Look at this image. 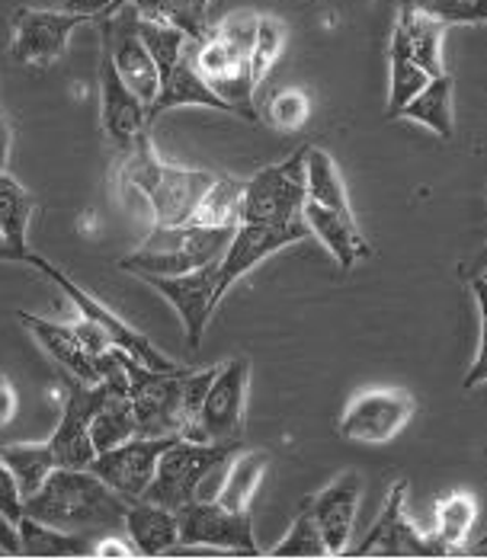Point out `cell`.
<instances>
[{
  "instance_id": "277c9868",
  "label": "cell",
  "mask_w": 487,
  "mask_h": 560,
  "mask_svg": "<svg viewBox=\"0 0 487 560\" xmlns=\"http://www.w3.org/2000/svg\"><path fill=\"white\" fill-rule=\"evenodd\" d=\"M241 452V442H196V439H174L171 448L161 455L158 471L151 487L144 490L141 500L167 506V510H183L199 497L202 480L216 468L228 465Z\"/></svg>"
},
{
  "instance_id": "f546056e",
  "label": "cell",
  "mask_w": 487,
  "mask_h": 560,
  "mask_svg": "<svg viewBox=\"0 0 487 560\" xmlns=\"http://www.w3.org/2000/svg\"><path fill=\"white\" fill-rule=\"evenodd\" d=\"M401 119H410L424 129L437 131L443 141H449L455 135V116H452V78L440 74L430 78V84L424 86L404 109Z\"/></svg>"
},
{
  "instance_id": "836d02e7",
  "label": "cell",
  "mask_w": 487,
  "mask_h": 560,
  "mask_svg": "<svg viewBox=\"0 0 487 560\" xmlns=\"http://www.w3.org/2000/svg\"><path fill=\"white\" fill-rule=\"evenodd\" d=\"M305 189H309V202L327 206V209H350V196H347L340 167L321 148H305Z\"/></svg>"
},
{
  "instance_id": "484cf974",
  "label": "cell",
  "mask_w": 487,
  "mask_h": 560,
  "mask_svg": "<svg viewBox=\"0 0 487 560\" xmlns=\"http://www.w3.org/2000/svg\"><path fill=\"white\" fill-rule=\"evenodd\" d=\"M36 196L13 176L0 171V231L16 250V262L30 254V221L36 215Z\"/></svg>"
},
{
  "instance_id": "6da1fadb",
  "label": "cell",
  "mask_w": 487,
  "mask_h": 560,
  "mask_svg": "<svg viewBox=\"0 0 487 560\" xmlns=\"http://www.w3.org/2000/svg\"><path fill=\"white\" fill-rule=\"evenodd\" d=\"M126 510L129 500L106 487L90 468H55L43 487L23 500V516L78 535L126 528Z\"/></svg>"
},
{
  "instance_id": "52a82bcc",
  "label": "cell",
  "mask_w": 487,
  "mask_h": 560,
  "mask_svg": "<svg viewBox=\"0 0 487 560\" xmlns=\"http://www.w3.org/2000/svg\"><path fill=\"white\" fill-rule=\"evenodd\" d=\"M123 369L129 375L135 427L138 435H186V410H183V375L179 372H154L144 369L129 352H123Z\"/></svg>"
},
{
  "instance_id": "8fae6325",
  "label": "cell",
  "mask_w": 487,
  "mask_h": 560,
  "mask_svg": "<svg viewBox=\"0 0 487 560\" xmlns=\"http://www.w3.org/2000/svg\"><path fill=\"white\" fill-rule=\"evenodd\" d=\"M177 518L183 545H206V548L237 555V558L260 555L251 513L228 510L219 500H193L183 510H177Z\"/></svg>"
},
{
  "instance_id": "f6af8a7d",
  "label": "cell",
  "mask_w": 487,
  "mask_h": 560,
  "mask_svg": "<svg viewBox=\"0 0 487 560\" xmlns=\"http://www.w3.org/2000/svg\"><path fill=\"white\" fill-rule=\"evenodd\" d=\"M16 417V390L0 375V430Z\"/></svg>"
},
{
  "instance_id": "44dd1931",
  "label": "cell",
  "mask_w": 487,
  "mask_h": 560,
  "mask_svg": "<svg viewBox=\"0 0 487 560\" xmlns=\"http://www.w3.org/2000/svg\"><path fill=\"white\" fill-rule=\"evenodd\" d=\"M359 500H362V477L347 471L337 480H331L309 503L314 522L321 528V538L327 545V558H344L350 551Z\"/></svg>"
},
{
  "instance_id": "2e32d148",
  "label": "cell",
  "mask_w": 487,
  "mask_h": 560,
  "mask_svg": "<svg viewBox=\"0 0 487 560\" xmlns=\"http://www.w3.org/2000/svg\"><path fill=\"white\" fill-rule=\"evenodd\" d=\"M311 228L305 218L289 221V224H237L234 237L219 259V302L228 295V289L234 282H241L247 272H254L266 257L309 241Z\"/></svg>"
},
{
  "instance_id": "c3c4849f",
  "label": "cell",
  "mask_w": 487,
  "mask_h": 560,
  "mask_svg": "<svg viewBox=\"0 0 487 560\" xmlns=\"http://www.w3.org/2000/svg\"><path fill=\"white\" fill-rule=\"evenodd\" d=\"M0 259H16V250L10 247V241L3 237V231H0Z\"/></svg>"
},
{
  "instance_id": "74e56055",
  "label": "cell",
  "mask_w": 487,
  "mask_h": 560,
  "mask_svg": "<svg viewBox=\"0 0 487 560\" xmlns=\"http://www.w3.org/2000/svg\"><path fill=\"white\" fill-rule=\"evenodd\" d=\"M282 45H286V26L276 16H260L257 36H254V48H251V71H254V86L257 90L269 78V71H273Z\"/></svg>"
},
{
  "instance_id": "d6986e66",
  "label": "cell",
  "mask_w": 487,
  "mask_h": 560,
  "mask_svg": "<svg viewBox=\"0 0 487 560\" xmlns=\"http://www.w3.org/2000/svg\"><path fill=\"white\" fill-rule=\"evenodd\" d=\"M103 397H106V382L84 385V382L71 378L61 420H58L55 432L48 435V445L55 452L58 468H90V462L96 458V448L90 442V423H93Z\"/></svg>"
},
{
  "instance_id": "30bf717a",
  "label": "cell",
  "mask_w": 487,
  "mask_h": 560,
  "mask_svg": "<svg viewBox=\"0 0 487 560\" xmlns=\"http://www.w3.org/2000/svg\"><path fill=\"white\" fill-rule=\"evenodd\" d=\"M247 385H251V359L231 355L202 400L196 420L199 442H241L244 413H247Z\"/></svg>"
},
{
  "instance_id": "60d3db41",
  "label": "cell",
  "mask_w": 487,
  "mask_h": 560,
  "mask_svg": "<svg viewBox=\"0 0 487 560\" xmlns=\"http://www.w3.org/2000/svg\"><path fill=\"white\" fill-rule=\"evenodd\" d=\"M119 3H126V0H55V10L78 13V16H88V20H100L106 13H113Z\"/></svg>"
},
{
  "instance_id": "7dc6e473",
  "label": "cell",
  "mask_w": 487,
  "mask_h": 560,
  "mask_svg": "<svg viewBox=\"0 0 487 560\" xmlns=\"http://www.w3.org/2000/svg\"><path fill=\"white\" fill-rule=\"evenodd\" d=\"M485 269H487V241H485V247L478 250V257L472 259V272H475V276H482Z\"/></svg>"
},
{
  "instance_id": "4fadbf2b",
  "label": "cell",
  "mask_w": 487,
  "mask_h": 560,
  "mask_svg": "<svg viewBox=\"0 0 487 560\" xmlns=\"http://www.w3.org/2000/svg\"><path fill=\"white\" fill-rule=\"evenodd\" d=\"M141 282H148L164 302L174 304L183 334H186V346L199 349L212 314L222 304L219 302V259L183 276H144Z\"/></svg>"
},
{
  "instance_id": "681fc988",
  "label": "cell",
  "mask_w": 487,
  "mask_h": 560,
  "mask_svg": "<svg viewBox=\"0 0 487 560\" xmlns=\"http://www.w3.org/2000/svg\"><path fill=\"white\" fill-rule=\"evenodd\" d=\"M482 279H485V282H487V269H485V272H482Z\"/></svg>"
},
{
  "instance_id": "cb8c5ba5",
  "label": "cell",
  "mask_w": 487,
  "mask_h": 560,
  "mask_svg": "<svg viewBox=\"0 0 487 560\" xmlns=\"http://www.w3.org/2000/svg\"><path fill=\"white\" fill-rule=\"evenodd\" d=\"M445 23H440L437 16H430L427 10H420L414 0H404L398 13V26H395V39H398L407 55L430 74V78H440L445 74L443 61V36Z\"/></svg>"
},
{
  "instance_id": "9a60e30c",
  "label": "cell",
  "mask_w": 487,
  "mask_h": 560,
  "mask_svg": "<svg viewBox=\"0 0 487 560\" xmlns=\"http://www.w3.org/2000/svg\"><path fill=\"white\" fill-rule=\"evenodd\" d=\"M90 23L88 16L65 13V10H43V7H20L13 10L10 30V51L20 65L30 68H48L61 58L78 26Z\"/></svg>"
},
{
  "instance_id": "ffe728a7",
  "label": "cell",
  "mask_w": 487,
  "mask_h": 560,
  "mask_svg": "<svg viewBox=\"0 0 487 560\" xmlns=\"http://www.w3.org/2000/svg\"><path fill=\"white\" fill-rule=\"evenodd\" d=\"M16 320L33 334V340L43 346L45 352H48L74 382L100 385V382L106 378V365H109V352H113V349H109L106 355H96L74 324H58V320L36 317V314H26V311H20Z\"/></svg>"
},
{
  "instance_id": "f1b7e54d",
  "label": "cell",
  "mask_w": 487,
  "mask_h": 560,
  "mask_svg": "<svg viewBox=\"0 0 487 560\" xmlns=\"http://www.w3.org/2000/svg\"><path fill=\"white\" fill-rule=\"evenodd\" d=\"M266 468H269V455L266 452H237L219 477V487H216V500L228 506V510H237V513H247L251 510V500L264 480Z\"/></svg>"
},
{
  "instance_id": "ac0fdd59",
  "label": "cell",
  "mask_w": 487,
  "mask_h": 560,
  "mask_svg": "<svg viewBox=\"0 0 487 560\" xmlns=\"http://www.w3.org/2000/svg\"><path fill=\"white\" fill-rule=\"evenodd\" d=\"M100 119H103V135L106 141L119 151L129 154L135 144L151 135V119H148V103H141L126 81L119 78L109 51L100 55Z\"/></svg>"
},
{
  "instance_id": "f35d334b",
  "label": "cell",
  "mask_w": 487,
  "mask_h": 560,
  "mask_svg": "<svg viewBox=\"0 0 487 560\" xmlns=\"http://www.w3.org/2000/svg\"><path fill=\"white\" fill-rule=\"evenodd\" d=\"M414 3L445 26L487 23V0H414Z\"/></svg>"
},
{
  "instance_id": "ab89813d",
  "label": "cell",
  "mask_w": 487,
  "mask_h": 560,
  "mask_svg": "<svg viewBox=\"0 0 487 560\" xmlns=\"http://www.w3.org/2000/svg\"><path fill=\"white\" fill-rule=\"evenodd\" d=\"M472 292H475V302H478V311H482V343H478V355L462 382V388L472 390L487 382V282L482 276H472Z\"/></svg>"
},
{
  "instance_id": "7a4b0ae2",
  "label": "cell",
  "mask_w": 487,
  "mask_h": 560,
  "mask_svg": "<svg viewBox=\"0 0 487 560\" xmlns=\"http://www.w3.org/2000/svg\"><path fill=\"white\" fill-rule=\"evenodd\" d=\"M119 179L123 186H129L148 199L154 228H183L189 224L206 189L216 183V173L186 171L177 164H167L158 154L151 135H144L129 154H123Z\"/></svg>"
},
{
  "instance_id": "8d00e7d4",
  "label": "cell",
  "mask_w": 487,
  "mask_h": 560,
  "mask_svg": "<svg viewBox=\"0 0 487 560\" xmlns=\"http://www.w3.org/2000/svg\"><path fill=\"white\" fill-rule=\"evenodd\" d=\"M266 119L269 126L279 131H299L309 126L311 119V100L305 90L299 86H282L269 96L266 103Z\"/></svg>"
},
{
  "instance_id": "8992f818",
  "label": "cell",
  "mask_w": 487,
  "mask_h": 560,
  "mask_svg": "<svg viewBox=\"0 0 487 560\" xmlns=\"http://www.w3.org/2000/svg\"><path fill=\"white\" fill-rule=\"evenodd\" d=\"M196 71L216 96H222L234 116L257 122V86H254V71H251V45L234 43L212 26L209 39L196 43Z\"/></svg>"
},
{
  "instance_id": "1f68e13d",
  "label": "cell",
  "mask_w": 487,
  "mask_h": 560,
  "mask_svg": "<svg viewBox=\"0 0 487 560\" xmlns=\"http://www.w3.org/2000/svg\"><path fill=\"white\" fill-rule=\"evenodd\" d=\"M244 186L247 179L237 176H216V183L199 199L189 224L196 228H237L241 224V206H244Z\"/></svg>"
},
{
  "instance_id": "5bb4252c",
  "label": "cell",
  "mask_w": 487,
  "mask_h": 560,
  "mask_svg": "<svg viewBox=\"0 0 487 560\" xmlns=\"http://www.w3.org/2000/svg\"><path fill=\"white\" fill-rule=\"evenodd\" d=\"M404 500H407V480H398L389 490L382 516L375 518V525L369 528L362 545L347 551L350 558H433V555H443L433 532L424 535L410 522L407 510H404Z\"/></svg>"
},
{
  "instance_id": "7c38bea8",
  "label": "cell",
  "mask_w": 487,
  "mask_h": 560,
  "mask_svg": "<svg viewBox=\"0 0 487 560\" xmlns=\"http://www.w3.org/2000/svg\"><path fill=\"white\" fill-rule=\"evenodd\" d=\"M417 413L414 394L404 388H366L353 394L340 417V435L366 442V445H385L398 435Z\"/></svg>"
},
{
  "instance_id": "4dcf8cb0",
  "label": "cell",
  "mask_w": 487,
  "mask_h": 560,
  "mask_svg": "<svg viewBox=\"0 0 487 560\" xmlns=\"http://www.w3.org/2000/svg\"><path fill=\"white\" fill-rule=\"evenodd\" d=\"M478 522V500L468 490H452L437 503V528L433 538L440 541L443 555L465 551V541L472 538Z\"/></svg>"
},
{
  "instance_id": "ba28073f",
  "label": "cell",
  "mask_w": 487,
  "mask_h": 560,
  "mask_svg": "<svg viewBox=\"0 0 487 560\" xmlns=\"http://www.w3.org/2000/svg\"><path fill=\"white\" fill-rule=\"evenodd\" d=\"M309 202L305 189V148L282 161L257 171L244 186L241 224H289L299 221Z\"/></svg>"
},
{
  "instance_id": "7402d4cb",
  "label": "cell",
  "mask_w": 487,
  "mask_h": 560,
  "mask_svg": "<svg viewBox=\"0 0 487 560\" xmlns=\"http://www.w3.org/2000/svg\"><path fill=\"white\" fill-rule=\"evenodd\" d=\"M302 218L311 228V237H317L327 247V254L337 259L340 269H353L356 262L372 257V247L356 224L353 209H327L317 202H305Z\"/></svg>"
},
{
  "instance_id": "83f0119b",
  "label": "cell",
  "mask_w": 487,
  "mask_h": 560,
  "mask_svg": "<svg viewBox=\"0 0 487 560\" xmlns=\"http://www.w3.org/2000/svg\"><path fill=\"white\" fill-rule=\"evenodd\" d=\"M0 462L16 480V490L23 500H30L48 480V475L58 468L48 439L45 442H7V445H0Z\"/></svg>"
},
{
  "instance_id": "603a6c76",
  "label": "cell",
  "mask_w": 487,
  "mask_h": 560,
  "mask_svg": "<svg viewBox=\"0 0 487 560\" xmlns=\"http://www.w3.org/2000/svg\"><path fill=\"white\" fill-rule=\"evenodd\" d=\"M177 106H206V109H222L231 113L222 96H216L206 81L196 71V43L186 45V51L179 55V61L174 65V71L167 78H161V90L154 96V103L148 106V119L154 122L158 116H164L167 109Z\"/></svg>"
},
{
  "instance_id": "bcb514c9",
  "label": "cell",
  "mask_w": 487,
  "mask_h": 560,
  "mask_svg": "<svg viewBox=\"0 0 487 560\" xmlns=\"http://www.w3.org/2000/svg\"><path fill=\"white\" fill-rule=\"evenodd\" d=\"M10 144H13V129H10V119L0 106V171H7V161H10Z\"/></svg>"
},
{
  "instance_id": "4316f807",
  "label": "cell",
  "mask_w": 487,
  "mask_h": 560,
  "mask_svg": "<svg viewBox=\"0 0 487 560\" xmlns=\"http://www.w3.org/2000/svg\"><path fill=\"white\" fill-rule=\"evenodd\" d=\"M16 525H20L23 558H90L93 555L90 535L65 532L33 516H20Z\"/></svg>"
},
{
  "instance_id": "ee69618b",
  "label": "cell",
  "mask_w": 487,
  "mask_h": 560,
  "mask_svg": "<svg viewBox=\"0 0 487 560\" xmlns=\"http://www.w3.org/2000/svg\"><path fill=\"white\" fill-rule=\"evenodd\" d=\"M135 545H126L123 538H100V545H93L90 558H135Z\"/></svg>"
},
{
  "instance_id": "e0dca14e",
  "label": "cell",
  "mask_w": 487,
  "mask_h": 560,
  "mask_svg": "<svg viewBox=\"0 0 487 560\" xmlns=\"http://www.w3.org/2000/svg\"><path fill=\"white\" fill-rule=\"evenodd\" d=\"M174 439H183V435H135V439L109 448V452H100L90 462V471L106 487H113L119 497H126L129 503L141 500L154 480L161 455L171 448Z\"/></svg>"
},
{
  "instance_id": "7bdbcfd3",
  "label": "cell",
  "mask_w": 487,
  "mask_h": 560,
  "mask_svg": "<svg viewBox=\"0 0 487 560\" xmlns=\"http://www.w3.org/2000/svg\"><path fill=\"white\" fill-rule=\"evenodd\" d=\"M0 555L3 558H20L23 555L20 525H16V518H10L7 513H0Z\"/></svg>"
},
{
  "instance_id": "d590c367",
  "label": "cell",
  "mask_w": 487,
  "mask_h": 560,
  "mask_svg": "<svg viewBox=\"0 0 487 560\" xmlns=\"http://www.w3.org/2000/svg\"><path fill=\"white\" fill-rule=\"evenodd\" d=\"M269 555L273 558H327V545L321 538V528L314 522V513H311L309 503L302 506L295 525L286 532V538Z\"/></svg>"
},
{
  "instance_id": "9c48e42d",
  "label": "cell",
  "mask_w": 487,
  "mask_h": 560,
  "mask_svg": "<svg viewBox=\"0 0 487 560\" xmlns=\"http://www.w3.org/2000/svg\"><path fill=\"white\" fill-rule=\"evenodd\" d=\"M100 39H103V51H109L126 86L141 103L151 106L161 90V74H158V65L138 33V13L129 0L119 3L113 13L100 16Z\"/></svg>"
},
{
  "instance_id": "d4e9b609",
  "label": "cell",
  "mask_w": 487,
  "mask_h": 560,
  "mask_svg": "<svg viewBox=\"0 0 487 560\" xmlns=\"http://www.w3.org/2000/svg\"><path fill=\"white\" fill-rule=\"evenodd\" d=\"M126 535L141 558H164L179 541V518L167 506L132 500L126 510Z\"/></svg>"
},
{
  "instance_id": "5b68a950",
  "label": "cell",
  "mask_w": 487,
  "mask_h": 560,
  "mask_svg": "<svg viewBox=\"0 0 487 560\" xmlns=\"http://www.w3.org/2000/svg\"><path fill=\"white\" fill-rule=\"evenodd\" d=\"M23 262H30L33 269H39L45 279H51L65 295H68V302L74 304L78 311H81V317L90 320L93 327H100L106 337H109V343L116 346V349H123V352H129L132 359H138L144 369H154V372H179L183 365H177L167 352H161L158 346L151 343L141 330H135L132 324H126L113 307H106V304L100 302V299H93L88 289H81L65 269H58L55 262H48L45 257H39L36 250H30Z\"/></svg>"
},
{
  "instance_id": "3957f363",
  "label": "cell",
  "mask_w": 487,
  "mask_h": 560,
  "mask_svg": "<svg viewBox=\"0 0 487 560\" xmlns=\"http://www.w3.org/2000/svg\"><path fill=\"white\" fill-rule=\"evenodd\" d=\"M234 231L231 228H154L141 247L123 257L119 269L135 272V276H183L193 269H202L209 262L224 257Z\"/></svg>"
},
{
  "instance_id": "d6a6232c",
  "label": "cell",
  "mask_w": 487,
  "mask_h": 560,
  "mask_svg": "<svg viewBox=\"0 0 487 560\" xmlns=\"http://www.w3.org/2000/svg\"><path fill=\"white\" fill-rule=\"evenodd\" d=\"M135 13L148 23H161V26H174L179 33H186L193 43L209 39L212 26L206 10L196 0H129Z\"/></svg>"
},
{
  "instance_id": "b9f144b4",
  "label": "cell",
  "mask_w": 487,
  "mask_h": 560,
  "mask_svg": "<svg viewBox=\"0 0 487 560\" xmlns=\"http://www.w3.org/2000/svg\"><path fill=\"white\" fill-rule=\"evenodd\" d=\"M0 513H7L10 518H16V522L23 516V497L16 490L13 475L3 468V462H0Z\"/></svg>"
},
{
  "instance_id": "e575fe53",
  "label": "cell",
  "mask_w": 487,
  "mask_h": 560,
  "mask_svg": "<svg viewBox=\"0 0 487 560\" xmlns=\"http://www.w3.org/2000/svg\"><path fill=\"white\" fill-rule=\"evenodd\" d=\"M430 84V74L407 55V48L392 36V65H389V119L401 116V109Z\"/></svg>"
}]
</instances>
